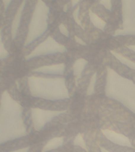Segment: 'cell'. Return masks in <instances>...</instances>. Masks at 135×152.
Instances as JSON below:
<instances>
[{
  "label": "cell",
  "instance_id": "obj_1",
  "mask_svg": "<svg viewBox=\"0 0 135 152\" xmlns=\"http://www.w3.org/2000/svg\"><path fill=\"white\" fill-rule=\"evenodd\" d=\"M22 109L7 90L3 92L0 107L1 143L24 137L26 131L23 120Z\"/></svg>",
  "mask_w": 135,
  "mask_h": 152
},
{
  "label": "cell",
  "instance_id": "obj_2",
  "mask_svg": "<svg viewBox=\"0 0 135 152\" xmlns=\"http://www.w3.org/2000/svg\"><path fill=\"white\" fill-rule=\"evenodd\" d=\"M28 84L33 96L46 100H63L69 99L66 80L63 78H43L30 76Z\"/></svg>",
  "mask_w": 135,
  "mask_h": 152
},
{
  "label": "cell",
  "instance_id": "obj_3",
  "mask_svg": "<svg viewBox=\"0 0 135 152\" xmlns=\"http://www.w3.org/2000/svg\"><path fill=\"white\" fill-rule=\"evenodd\" d=\"M50 8L42 0H38L33 11L24 46L27 47L43 36L48 28Z\"/></svg>",
  "mask_w": 135,
  "mask_h": 152
},
{
  "label": "cell",
  "instance_id": "obj_4",
  "mask_svg": "<svg viewBox=\"0 0 135 152\" xmlns=\"http://www.w3.org/2000/svg\"><path fill=\"white\" fill-rule=\"evenodd\" d=\"M68 49L64 45L59 44L54 39L49 36L39 45L25 59L29 61L36 57L48 56L57 53H63Z\"/></svg>",
  "mask_w": 135,
  "mask_h": 152
},
{
  "label": "cell",
  "instance_id": "obj_5",
  "mask_svg": "<svg viewBox=\"0 0 135 152\" xmlns=\"http://www.w3.org/2000/svg\"><path fill=\"white\" fill-rule=\"evenodd\" d=\"M66 112V111L46 110L38 107L32 108L31 118L35 129L40 131L45 125L51 121L54 118Z\"/></svg>",
  "mask_w": 135,
  "mask_h": 152
},
{
  "label": "cell",
  "instance_id": "obj_6",
  "mask_svg": "<svg viewBox=\"0 0 135 152\" xmlns=\"http://www.w3.org/2000/svg\"><path fill=\"white\" fill-rule=\"evenodd\" d=\"M65 65L64 63L53 64L50 66H45L36 68L33 70V72L43 73L45 74L62 75L64 74Z\"/></svg>",
  "mask_w": 135,
  "mask_h": 152
},
{
  "label": "cell",
  "instance_id": "obj_7",
  "mask_svg": "<svg viewBox=\"0 0 135 152\" xmlns=\"http://www.w3.org/2000/svg\"><path fill=\"white\" fill-rule=\"evenodd\" d=\"M26 2V1H23L22 3H21L16 13L13 20L12 21V26H11V36L13 40H15L16 37L17 36L18 29L19 28L21 17L22 15L23 11Z\"/></svg>",
  "mask_w": 135,
  "mask_h": 152
},
{
  "label": "cell",
  "instance_id": "obj_8",
  "mask_svg": "<svg viewBox=\"0 0 135 152\" xmlns=\"http://www.w3.org/2000/svg\"><path fill=\"white\" fill-rule=\"evenodd\" d=\"M88 61L84 58H79L75 61L73 66V74L75 77V83L76 86L78 85V80L81 77V75L83 72Z\"/></svg>",
  "mask_w": 135,
  "mask_h": 152
},
{
  "label": "cell",
  "instance_id": "obj_9",
  "mask_svg": "<svg viewBox=\"0 0 135 152\" xmlns=\"http://www.w3.org/2000/svg\"><path fill=\"white\" fill-rule=\"evenodd\" d=\"M63 142L64 140L62 137H58L53 138L49 140L47 144L44 147L42 152H47L58 148V147L62 145Z\"/></svg>",
  "mask_w": 135,
  "mask_h": 152
},
{
  "label": "cell",
  "instance_id": "obj_10",
  "mask_svg": "<svg viewBox=\"0 0 135 152\" xmlns=\"http://www.w3.org/2000/svg\"><path fill=\"white\" fill-rule=\"evenodd\" d=\"M89 15L90 16V20L94 26L98 29L104 31L106 26L105 22L99 18L97 14L94 13L91 9H89Z\"/></svg>",
  "mask_w": 135,
  "mask_h": 152
},
{
  "label": "cell",
  "instance_id": "obj_11",
  "mask_svg": "<svg viewBox=\"0 0 135 152\" xmlns=\"http://www.w3.org/2000/svg\"><path fill=\"white\" fill-rule=\"evenodd\" d=\"M97 80V73L95 72L93 75L90 80V83L87 89V95H92L94 93L95 86Z\"/></svg>",
  "mask_w": 135,
  "mask_h": 152
},
{
  "label": "cell",
  "instance_id": "obj_12",
  "mask_svg": "<svg viewBox=\"0 0 135 152\" xmlns=\"http://www.w3.org/2000/svg\"><path fill=\"white\" fill-rule=\"evenodd\" d=\"M0 35V59L1 60H4L7 58L9 56V53L5 48L2 41V31H1Z\"/></svg>",
  "mask_w": 135,
  "mask_h": 152
},
{
  "label": "cell",
  "instance_id": "obj_13",
  "mask_svg": "<svg viewBox=\"0 0 135 152\" xmlns=\"http://www.w3.org/2000/svg\"><path fill=\"white\" fill-rule=\"evenodd\" d=\"M74 144L75 145H78L81 147L83 149L86 150V145L85 144V141L83 140L81 134L78 135L74 140Z\"/></svg>",
  "mask_w": 135,
  "mask_h": 152
},
{
  "label": "cell",
  "instance_id": "obj_14",
  "mask_svg": "<svg viewBox=\"0 0 135 152\" xmlns=\"http://www.w3.org/2000/svg\"><path fill=\"white\" fill-rule=\"evenodd\" d=\"M80 6H78V7H77V8L74 11V12H73V18L75 19V23H76L77 24H78V25L81 26V28H83V27L82 26L81 21L80 18H79V13H80Z\"/></svg>",
  "mask_w": 135,
  "mask_h": 152
},
{
  "label": "cell",
  "instance_id": "obj_15",
  "mask_svg": "<svg viewBox=\"0 0 135 152\" xmlns=\"http://www.w3.org/2000/svg\"><path fill=\"white\" fill-rule=\"evenodd\" d=\"M59 31L63 35L66 37L67 38H68L69 37V32L68 30V28L65 26V25L63 23L60 24L59 26Z\"/></svg>",
  "mask_w": 135,
  "mask_h": 152
},
{
  "label": "cell",
  "instance_id": "obj_16",
  "mask_svg": "<svg viewBox=\"0 0 135 152\" xmlns=\"http://www.w3.org/2000/svg\"><path fill=\"white\" fill-rule=\"evenodd\" d=\"M75 39L76 43L80 44L81 45H83V46H86L87 45V44L85 42L83 41L81 38H79L78 36H75Z\"/></svg>",
  "mask_w": 135,
  "mask_h": 152
},
{
  "label": "cell",
  "instance_id": "obj_17",
  "mask_svg": "<svg viewBox=\"0 0 135 152\" xmlns=\"http://www.w3.org/2000/svg\"><path fill=\"white\" fill-rule=\"evenodd\" d=\"M12 2L11 0H7V1H3L4 4V7H5V11H7L8 8L9 7L10 4Z\"/></svg>",
  "mask_w": 135,
  "mask_h": 152
},
{
  "label": "cell",
  "instance_id": "obj_18",
  "mask_svg": "<svg viewBox=\"0 0 135 152\" xmlns=\"http://www.w3.org/2000/svg\"><path fill=\"white\" fill-rule=\"evenodd\" d=\"M80 1H80V0H73V1H71L72 6H73V7L76 6L80 3Z\"/></svg>",
  "mask_w": 135,
  "mask_h": 152
},
{
  "label": "cell",
  "instance_id": "obj_19",
  "mask_svg": "<svg viewBox=\"0 0 135 152\" xmlns=\"http://www.w3.org/2000/svg\"><path fill=\"white\" fill-rule=\"evenodd\" d=\"M28 150H29L28 148H23L18 150L15 151L11 152H28Z\"/></svg>",
  "mask_w": 135,
  "mask_h": 152
},
{
  "label": "cell",
  "instance_id": "obj_20",
  "mask_svg": "<svg viewBox=\"0 0 135 152\" xmlns=\"http://www.w3.org/2000/svg\"><path fill=\"white\" fill-rule=\"evenodd\" d=\"M68 4H66V5H65L64 6V8H63V11H64V12H66L68 11Z\"/></svg>",
  "mask_w": 135,
  "mask_h": 152
},
{
  "label": "cell",
  "instance_id": "obj_21",
  "mask_svg": "<svg viewBox=\"0 0 135 152\" xmlns=\"http://www.w3.org/2000/svg\"></svg>",
  "mask_w": 135,
  "mask_h": 152
}]
</instances>
